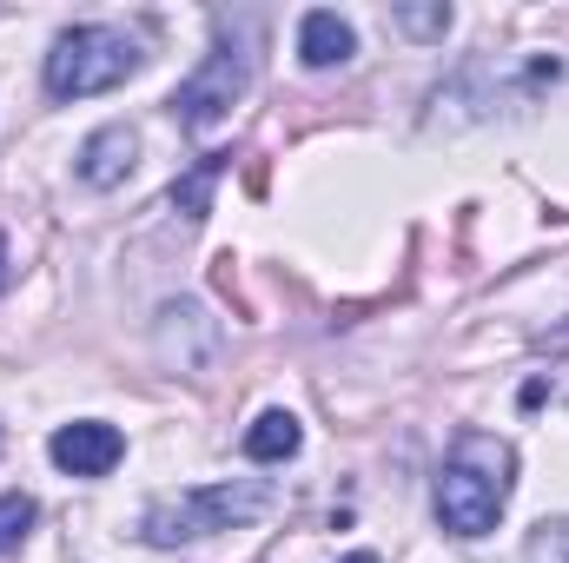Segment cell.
I'll return each mask as SVG.
<instances>
[{
  "label": "cell",
  "mask_w": 569,
  "mask_h": 563,
  "mask_svg": "<svg viewBox=\"0 0 569 563\" xmlns=\"http://www.w3.org/2000/svg\"><path fill=\"white\" fill-rule=\"evenodd\" d=\"M510 477H517V451L490 431H457L443 471H437V524L450 537H483L497 531L503 504H510Z\"/></svg>",
  "instance_id": "cell-1"
},
{
  "label": "cell",
  "mask_w": 569,
  "mask_h": 563,
  "mask_svg": "<svg viewBox=\"0 0 569 563\" xmlns=\"http://www.w3.org/2000/svg\"><path fill=\"white\" fill-rule=\"evenodd\" d=\"M266 504H272V484H199V491H179V497H152L140 531L152 551H172V544H192V537H212V531H232V524L259 517Z\"/></svg>",
  "instance_id": "cell-2"
},
{
  "label": "cell",
  "mask_w": 569,
  "mask_h": 563,
  "mask_svg": "<svg viewBox=\"0 0 569 563\" xmlns=\"http://www.w3.org/2000/svg\"><path fill=\"white\" fill-rule=\"evenodd\" d=\"M140 73V40L127 27H67L47 53V93L53 100H87Z\"/></svg>",
  "instance_id": "cell-3"
},
{
  "label": "cell",
  "mask_w": 569,
  "mask_h": 563,
  "mask_svg": "<svg viewBox=\"0 0 569 563\" xmlns=\"http://www.w3.org/2000/svg\"><path fill=\"white\" fill-rule=\"evenodd\" d=\"M246 80H252V60H246V53H232V47L206 53V67L172 93V120H179L186 134H212V127L232 113V100L246 93Z\"/></svg>",
  "instance_id": "cell-4"
},
{
  "label": "cell",
  "mask_w": 569,
  "mask_h": 563,
  "mask_svg": "<svg viewBox=\"0 0 569 563\" xmlns=\"http://www.w3.org/2000/svg\"><path fill=\"white\" fill-rule=\"evenodd\" d=\"M47 457H53L67 477H107V471L127 457V437L100 418H80V424H60V431H53Z\"/></svg>",
  "instance_id": "cell-5"
},
{
  "label": "cell",
  "mask_w": 569,
  "mask_h": 563,
  "mask_svg": "<svg viewBox=\"0 0 569 563\" xmlns=\"http://www.w3.org/2000/svg\"><path fill=\"white\" fill-rule=\"evenodd\" d=\"M351 53H358V33H351V20H338L331 7H311V13L298 20V60H305V67L325 73V67H345Z\"/></svg>",
  "instance_id": "cell-6"
},
{
  "label": "cell",
  "mask_w": 569,
  "mask_h": 563,
  "mask_svg": "<svg viewBox=\"0 0 569 563\" xmlns=\"http://www.w3.org/2000/svg\"><path fill=\"white\" fill-rule=\"evenodd\" d=\"M133 159H140L133 127H100V134H87V146H80V179L107 192V186H120L133 172Z\"/></svg>",
  "instance_id": "cell-7"
},
{
  "label": "cell",
  "mask_w": 569,
  "mask_h": 563,
  "mask_svg": "<svg viewBox=\"0 0 569 563\" xmlns=\"http://www.w3.org/2000/svg\"><path fill=\"white\" fill-rule=\"evenodd\" d=\"M298 444H305V431L291 412H266V418L246 431V457L252 464H284V457H298Z\"/></svg>",
  "instance_id": "cell-8"
},
{
  "label": "cell",
  "mask_w": 569,
  "mask_h": 563,
  "mask_svg": "<svg viewBox=\"0 0 569 563\" xmlns=\"http://www.w3.org/2000/svg\"><path fill=\"white\" fill-rule=\"evenodd\" d=\"M219 172H226V152H206L186 179H172V213H186V219H199L206 206H212V186H219Z\"/></svg>",
  "instance_id": "cell-9"
},
{
  "label": "cell",
  "mask_w": 569,
  "mask_h": 563,
  "mask_svg": "<svg viewBox=\"0 0 569 563\" xmlns=\"http://www.w3.org/2000/svg\"><path fill=\"white\" fill-rule=\"evenodd\" d=\"M391 20H398L411 40H443V33H450V7H443V0H430V7L405 0V7H391Z\"/></svg>",
  "instance_id": "cell-10"
},
{
  "label": "cell",
  "mask_w": 569,
  "mask_h": 563,
  "mask_svg": "<svg viewBox=\"0 0 569 563\" xmlns=\"http://www.w3.org/2000/svg\"><path fill=\"white\" fill-rule=\"evenodd\" d=\"M27 531H33V497L7 491V497H0V557H7V551H20V544H27Z\"/></svg>",
  "instance_id": "cell-11"
},
{
  "label": "cell",
  "mask_w": 569,
  "mask_h": 563,
  "mask_svg": "<svg viewBox=\"0 0 569 563\" xmlns=\"http://www.w3.org/2000/svg\"><path fill=\"white\" fill-rule=\"evenodd\" d=\"M523 563H569V517L537 524V531H530V544H523Z\"/></svg>",
  "instance_id": "cell-12"
},
{
  "label": "cell",
  "mask_w": 569,
  "mask_h": 563,
  "mask_svg": "<svg viewBox=\"0 0 569 563\" xmlns=\"http://www.w3.org/2000/svg\"><path fill=\"white\" fill-rule=\"evenodd\" d=\"M0 285H7V239H0Z\"/></svg>",
  "instance_id": "cell-13"
},
{
  "label": "cell",
  "mask_w": 569,
  "mask_h": 563,
  "mask_svg": "<svg viewBox=\"0 0 569 563\" xmlns=\"http://www.w3.org/2000/svg\"><path fill=\"white\" fill-rule=\"evenodd\" d=\"M345 563H378V557H371V551H358V557H345Z\"/></svg>",
  "instance_id": "cell-14"
}]
</instances>
